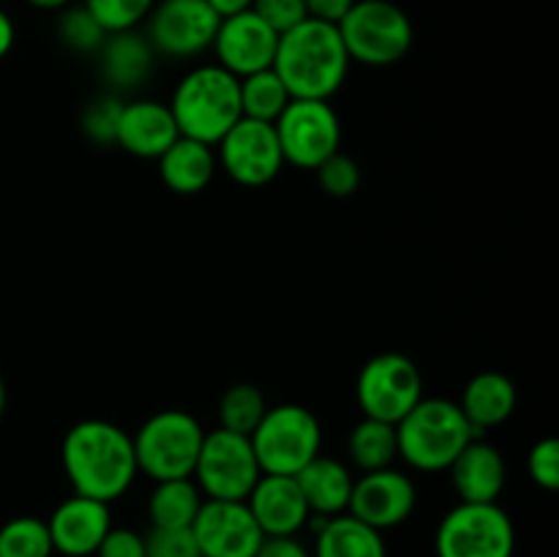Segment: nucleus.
Returning <instances> with one entry per match:
<instances>
[{"instance_id": "6e6552de", "label": "nucleus", "mask_w": 559, "mask_h": 557, "mask_svg": "<svg viewBox=\"0 0 559 557\" xmlns=\"http://www.w3.org/2000/svg\"><path fill=\"white\" fill-rule=\"evenodd\" d=\"M437 557H513L516 528L500 502H459L435 535Z\"/></svg>"}, {"instance_id": "0eeeda50", "label": "nucleus", "mask_w": 559, "mask_h": 557, "mask_svg": "<svg viewBox=\"0 0 559 557\" xmlns=\"http://www.w3.org/2000/svg\"><path fill=\"white\" fill-rule=\"evenodd\" d=\"M251 448L262 475H298L322 448L320 418L304 404L267 407L251 431Z\"/></svg>"}, {"instance_id": "72a5a7b5", "label": "nucleus", "mask_w": 559, "mask_h": 557, "mask_svg": "<svg viewBox=\"0 0 559 557\" xmlns=\"http://www.w3.org/2000/svg\"><path fill=\"white\" fill-rule=\"evenodd\" d=\"M320 186L331 197H353L360 186V167L353 156L336 151L314 169Z\"/></svg>"}, {"instance_id": "c03bdc74", "label": "nucleus", "mask_w": 559, "mask_h": 557, "mask_svg": "<svg viewBox=\"0 0 559 557\" xmlns=\"http://www.w3.org/2000/svg\"><path fill=\"white\" fill-rule=\"evenodd\" d=\"M3 413H5V382L3 377H0V418H3Z\"/></svg>"}, {"instance_id": "58836bf2", "label": "nucleus", "mask_w": 559, "mask_h": 557, "mask_svg": "<svg viewBox=\"0 0 559 557\" xmlns=\"http://www.w3.org/2000/svg\"><path fill=\"white\" fill-rule=\"evenodd\" d=\"M254 557H311V552L298 535H265Z\"/></svg>"}, {"instance_id": "f257e3e1", "label": "nucleus", "mask_w": 559, "mask_h": 557, "mask_svg": "<svg viewBox=\"0 0 559 557\" xmlns=\"http://www.w3.org/2000/svg\"><path fill=\"white\" fill-rule=\"evenodd\" d=\"M60 464L74 495L98 502H115L134 484V440L118 424L87 418L71 426L60 442Z\"/></svg>"}, {"instance_id": "4c0bfd02", "label": "nucleus", "mask_w": 559, "mask_h": 557, "mask_svg": "<svg viewBox=\"0 0 559 557\" xmlns=\"http://www.w3.org/2000/svg\"><path fill=\"white\" fill-rule=\"evenodd\" d=\"M96 557H145V535L131 528H109Z\"/></svg>"}, {"instance_id": "423d86ee", "label": "nucleus", "mask_w": 559, "mask_h": 557, "mask_svg": "<svg viewBox=\"0 0 559 557\" xmlns=\"http://www.w3.org/2000/svg\"><path fill=\"white\" fill-rule=\"evenodd\" d=\"M136 467L151 481L191 478L205 429L186 410H158L136 429Z\"/></svg>"}, {"instance_id": "c85d7f7f", "label": "nucleus", "mask_w": 559, "mask_h": 557, "mask_svg": "<svg viewBox=\"0 0 559 557\" xmlns=\"http://www.w3.org/2000/svg\"><path fill=\"white\" fill-rule=\"evenodd\" d=\"M267 413V402L262 391L251 382H238L224 391L222 402H218V420L222 429L235 431V435L251 437V431L260 426L262 415Z\"/></svg>"}, {"instance_id": "c756f323", "label": "nucleus", "mask_w": 559, "mask_h": 557, "mask_svg": "<svg viewBox=\"0 0 559 557\" xmlns=\"http://www.w3.org/2000/svg\"><path fill=\"white\" fill-rule=\"evenodd\" d=\"M52 538L44 519L14 517L0 528V557H52Z\"/></svg>"}, {"instance_id": "a19ab883", "label": "nucleus", "mask_w": 559, "mask_h": 557, "mask_svg": "<svg viewBox=\"0 0 559 557\" xmlns=\"http://www.w3.org/2000/svg\"><path fill=\"white\" fill-rule=\"evenodd\" d=\"M14 38H16L14 22H11V16L0 9V60L11 52V47H14Z\"/></svg>"}, {"instance_id": "39448f33", "label": "nucleus", "mask_w": 559, "mask_h": 557, "mask_svg": "<svg viewBox=\"0 0 559 557\" xmlns=\"http://www.w3.org/2000/svg\"><path fill=\"white\" fill-rule=\"evenodd\" d=\"M336 27L349 60L374 69H385L407 58L415 42L413 20L391 0H355Z\"/></svg>"}, {"instance_id": "bb28decb", "label": "nucleus", "mask_w": 559, "mask_h": 557, "mask_svg": "<svg viewBox=\"0 0 559 557\" xmlns=\"http://www.w3.org/2000/svg\"><path fill=\"white\" fill-rule=\"evenodd\" d=\"M349 459L360 473H374V470L391 467L393 459L399 457V440H396V424H385V420L366 418L353 426L347 440Z\"/></svg>"}, {"instance_id": "f8f14e48", "label": "nucleus", "mask_w": 559, "mask_h": 557, "mask_svg": "<svg viewBox=\"0 0 559 557\" xmlns=\"http://www.w3.org/2000/svg\"><path fill=\"white\" fill-rule=\"evenodd\" d=\"M145 22V38L153 52L167 58H197L213 47L222 16L207 5V0H156Z\"/></svg>"}, {"instance_id": "2f4dec72", "label": "nucleus", "mask_w": 559, "mask_h": 557, "mask_svg": "<svg viewBox=\"0 0 559 557\" xmlns=\"http://www.w3.org/2000/svg\"><path fill=\"white\" fill-rule=\"evenodd\" d=\"M82 5L91 11L93 20H96L104 31L120 33L136 31V27L147 20V14L153 11L156 0H85Z\"/></svg>"}, {"instance_id": "f3484780", "label": "nucleus", "mask_w": 559, "mask_h": 557, "mask_svg": "<svg viewBox=\"0 0 559 557\" xmlns=\"http://www.w3.org/2000/svg\"><path fill=\"white\" fill-rule=\"evenodd\" d=\"M47 528L55 555L96 557L104 535L112 528V513L107 502L71 495L49 513Z\"/></svg>"}, {"instance_id": "2eb2a0df", "label": "nucleus", "mask_w": 559, "mask_h": 557, "mask_svg": "<svg viewBox=\"0 0 559 557\" xmlns=\"http://www.w3.org/2000/svg\"><path fill=\"white\" fill-rule=\"evenodd\" d=\"M415 502H418V491H415L413 478L402 470L385 467L364 473L355 481L347 513L385 533L413 517Z\"/></svg>"}, {"instance_id": "cd10ccee", "label": "nucleus", "mask_w": 559, "mask_h": 557, "mask_svg": "<svg viewBox=\"0 0 559 557\" xmlns=\"http://www.w3.org/2000/svg\"><path fill=\"white\" fill-rule=\"evenodd\" d=\"M289 102H293V96H289L282 76L273 71V66L240 80V112H243V118L276 123Z\"/></svg>"}, {"instance_id": "f03ea898", "label": "nucleus", "mask_w": 559, "mask_h": 557, "mask_svg": "<svg viewBox=\"0 0 559 557\" xmlns=\"http://www.w3.org/2000/svg\"><path fill=\"white\" fill-rule=\"evenodd\" d=\"M349 55L336 25L320 20H304L293 31L278 36L273 71L282 76L293 98L331 102L342 91L349 71Z\"/></svg>"}, {"instance_id": "dca6fc26", "label": "nucleus", "mask_w": 559, "mask_h": 557, "mask_svg": "<svg viewBox=\"0 0 559 557\" xmlns=\"http://www.w3.org/2000/svg\"><path fill=\"white\" fill-rule=\"evenodd\" d=\"M278 47V33L267 27L254 11H240V14L224 16L218 22L216 38H213V52L222 69L235 74L238 80L257 74L273 66Z\"/></svg>"}, {"instance_id": "9b49d317", "label": "nucleus", "mask_w": 559, "mask_h": 557, "mask_svg": "<svg viewBox=\"0 0 559 557\" xmlns=\"http://www.w3.org/2000/svg\"><path fill=\"white\" fill-rule=\"evenodd\" d=\"M355 396L366 418L399 424L424 399V377L407 355L380 353L360 369Z\"/></svg>"}, {"instance_id": "412c9836", "label": "nucleus", "mask_w": 559, "mask_h": 557, "mask_svg": "<svg viewBox=\"0 0 559 557\" xmlns=\"http://www.w3.org/2000/svg\"><path fill=\"white\" fill-rule=\"evenodd\" d=\"M102 60V74L109 82L112 91H136L153 71V52L151 42L140 31H120L109 33L98 49Z\"/></svg>"}, {"instance_id": "37998d69", "label": "nucleus", "mask_w": 559, "mask_h": 557, "mask_svg": "<svg viewBox=\"0 0 559 557\" xmlns=\"http://www.w3.org/2000/svg\"><path fill=\"white\" fill-rule=\"evenodd\" d=\"M25 3H31L33 9L41 11H60L66 9V5H71V0H25Z\"/></svg>"}, {"instance_id": "7ed1b4c3", "label": "nucleus", "mask_w": 559, "mask_h": 557, "mask_svg": "<svg viewBox=\"0 0 559 557\" xmlns=\"http://www.w3.org/2000/svg\"><path fill=\"white\" fill-rule=\"evenodd\" d=\"M167 107L180 137L216 147L218 140L243 118L240 80L218 63L197 66L175 85Z\"/></svg>"}, {"instance_id": "9d476101", "label": "nucleus", "mask_w": 559, "mask_h": 557, "mask_svg": "<svg viewBox=\"0 0 559 557\" xmlns=\"http://www.w3.org/2000/svg\"><path fill=\"white\" fill-rule=\"evenodd\" d=\"M284 164L317 169L328 156L342 151V120L331 102L293 98L273 123Z\"/></svg>"}, {"instance_id": "7c9ffc66", "label": "nucleus", "mask_w": 559, "mask_h": 557, "mask_svg": "<svg viewBox=\"0 0 559 557\" xmlns=\"http://www.w3.org/2000/svg\"><path fill=\"white\" fill-rule=\"evenodd\" d=\"M107 36L109 33L93 20V14L85 5H66V9H60L58 38L71 52L96 55Z\"/></svg>"}, {"instance_id": "a211bd4d", "label": "nucleus", "mask_w": 559, "mask_h": 557, "mask_svg": "<svg viewBox=\"0 0 559 557\" xmlns=\"http://www.w3.org/2000/svg\"><path fill=\"white\" fill-rule=\"evenodd\" d=\"M246 506L265 535H298L311 519L295 475H260Z\"/></svg>"}, {"instance_id": "4be33fe9", "label": "nucleus", "mask_w": 559, "mask_h": 557, "mask_svg": "<svg viewBox=\"0 0 559 557\" xmlns=\"http://www.w3.org/2000/svg\"><path fill=\"white\" fill-rule=\"evenodd\" d=\"M516 402L519 393L511 377L502 375V371H480L464 386L459 407H462L464 418L469 420L475 435L480 437L486 429L506 424L516 410Z\"/></svg>"}, {"instance_id": "1a4fd4ad", "label": "nucleus", "mask_w": 559, "mask_h": 557, "mask_svg": "<svg viewBox=\"0 0 559 557\" xmlns=\"http://www.w3.org/2000/svg\"><path fill=\"white\" fill-rule=\"evenodd\" d=\"M262 470L251 448V437L227 429L205 431L194 464V484L207 500H246Z\"/></svg>"}, {"instance_id": "a878e982", "label": "nucleus", "mask_w": 559, "mask_h": 557, "mask_svg": "<svg viewBox=\"0 0 559 557\" xmlns=\"http://www.w3.org/2000/svg\"><path fill=\"white\" fill-rule=\"evenodd\" d=\"M202 502H205V497H202L200 486L191 478L156 481L151 497H147V519H151V528H191L197 513H200Z\"/></svg>"}, {"instance_id": "f704fd0d", "label": "nucleus", "mask_w": 559, "mask_h": 557, "mask_svg": "<svg viewBox=\"0 0 559 557\" xmlns=\"http://www.w3.org/2000/svg\"><path fill=\"white\" fill-rule=\"evenodd\" d=\"M145 557H202L191 528L162 530L151 528L145 533Z\"/></svg>"}, {"instance_id": "aec40b11", "label": "nucleus", "mask_w": 559, "mask_h": 557, "mask_svg": "<svg viewBox=\"0 0 559 557\" xmlns=\"http://www.w3.org/2000/svg\"><path fill=\"white\" fill-rule=\"evenodd\" d=\"M451 481L459 502H497L506 489L508 467L500 448L473 437L451 462Z\"/></svg>"}, {"instance_id": "393cba45", "label": "nucleus", "mask_w": 559, "mask_h": 557, "mask_svg": "<svg viewBox=\"0 0 559 557\" xmlns=\"http://www.w3.org/2000/svg\"><path fill=\"white\" fill-rule=\"evenodd\" d=\"M156 162L158 175L175 194H200L218 169L216 151L205 142L189 140V137H178Z\"/></svg>"}, {"instance_id": "79ce46f5", "label": "nucleus", "mask_w": 559, "mask_h": 557, "mask_svg": "<svg viewBox=\"0 0 559 557\" xmlns=\"http://www.w3.org/2000/svg\"><path fill=\"white\" fill-rule=\"evenodd\" d=\"M251 3H254V0H207V5H211L222 20L224 16L240 14V11H249Z\"/></svg>"}, {"instance_id": "ddd939ff", "label": "nucleus", "mask_w": 559, "mask_h": 557, "mask_svg": "<svg viewBox=\"0 0 559 557\" xmlns=\"http://www.w3.org/2000/svg\"><path fill=\"white\" fill-rule=\"evenodd\" d=\"M216 162L235 183L249 186H267L284 167L282 145L273 123L262 120L240 118L227 134L218 140Z\"/></svg>"}, {"instance_id": "5701e85b", "label": "nucleus", "mask_w": 559, "mask_h": 557, "mask_svg": "<svg viewBox=\"0 0 559 557\" xmlns=\"http://www.w3.org/2000/svg\"><path fill=\"white\" fill-rule=\"evenodd\" d=\"M300 491L306 497V506H309L311 517H338V513H347L349 495H353L355 478L349 475L347 464H342L333 457H322L317 453L298 475Z\"/></svg>"}, {"instance_id": "c9c22d12", "label": "nucleus", "mask_w": 559, "mask_h": 557, "mask_svg": "<svg viewBox=\"0 0 559 557\" xmlns=\"http://www.w3.org/2000/svg\"><path fill=\"white\" fill-rule=\"evenodd\" d=\"M527 473L540 489L555 491L559 486V442L557 437H544L527 453Z\"/></svg>"}, {"instance_id": "20e7f679", "label": "nucleus", "mask_w": 559, "mask_h": 557, "mask_svg": "<svg viewBox=\"0 0 559 557\" xmlns=\"http://www.w3.org/2000/svg\"><path fill=\"white\" fill-rule=\"evenodd\" d=\"M473 437L478 435L464 418L459 402L442 396H424L396 424L399 457L420 473H442L451 467Z\"/></svg>"}, {"instance_id": "6ab92c4d", "label": "nucleus", "mask_w": 559, "mask_h": 557, "mask_svg": "<svg viewBox=\"0 0 559 557\" xmlns=\"http://www.w3.org/2000/svg\"><path fill=\"white\" fill-rule=\"evenodd\" d=\"M178 137L180 131L167 104L136 98V102L123 104L115 145L136 158H158Z\"/></svg>"}, {"instance_id": "e433bc0d", "label": "nucleus", "mask_w": 559, "mask_h": 557, "mask_svg": "<svg viewBox=\"0 0 559 557\" xmlns=\"http://www.w3.org/2000/svg\"><path fill=\"white\" fill-rule=\"evenodd\" d=\"M251 11H254L267 27H273L278 36L293 31V27L300 25L304 20H309L306 0H254V3H251Z\"/></svg>"}, {"instance_id": "473e14b6", "label": "nucleus", "mask_w": 559, "mask_h": 557, "mask_svg": "<svg viewBox=\"0 0 559 557\" xmlns=\"http://www.w3.org/2000/svg\"><path fill=\"white\" fill-rule=\"evenodd\" d=\"M123 104V98L118 96L93 98L85 107V112H82V131L87 134V140L96 142V145H115Z\"/></svg>"}, {"instance_id": "ea45409f", "label": "nucleus", "mask_w": 559, "mask_h": 557, "mask_svg": "<svg viewBox=\"0 0 559 557\" xmlns=\"http://www.w3.org/2000/svg\"><path fill=\"white\" fill-rule=\"evenodd\" d=\"M353 5L355 0H306V11L311 20L331 22V25H338Z\"/></svg>"}, {"instance_id": "b1692460", "label": "nucleus", "mask_w": 559, "mask_h": 557, "mask_svg": "<svg viewBox=\"0 0 559 557\" xmlns=\"http://www.w3.org/2000/svg\"><path fill=\"white\" fill-rule=\"evenodd\" d=\"M309 524L317 528L311 557H388L380 530L369 528L353 513H338L331 519L311 517Z\"/></svg>"}, {"instance_id": "4468645a", "label": "nucleus", "mask_w": 559, "mask_h": 557, "mask_svg": "<svg viewBox=\"0 0 559 557\" xmlns=\"http://www.w3.org/2000/svg\"><path fill=\"white\" fill-rule=\"evenodd\" d=\"M202 557H254L265 533L251 517L246 500H207L202 502L191 524Z\"/></svg>"}]
</instances>
